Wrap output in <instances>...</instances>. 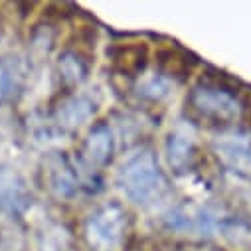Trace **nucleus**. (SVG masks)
Returning a JSON list of instances; mask_svg holds the SVG:
<instances>
[{
    "mask_svg": "<svg viewBox=\"0 0 251 251\" xmlns=\"http://www.w3.org/2000/svg\"><path fill=\"white\" fill-rule=\"evenodd\" d=\"M20 68L12 59H0V101H6L20 85Z\"/></svg>",
    "mask_w": 251,
    "mask_h": 251,
    "instance_id": "39448f33",
    "label": "nucleus"
},
{
    "mask_svg": "<svg viewBox=\"0 0 251 251\" xmlns=\"http://www.w3.org/2000/svg\"><path fill=\"white\" fill-rule=\"evenodd\" d=\"M113 152V137L105 125H99L91 131L85 141L83 154L91 164H105Z\"/></svg>",
    "mask_w": 251,
    "mask_h": 251,
    "instance_id": "20e7f679",
    "label": "nucleus"
},
{
    "mask_svg": "<svg viewBox=\"0 0 251 251\" xmlns=\"http://www.w3.org/2000/svg\"><path fill=\"white\" fill-rule=\"evenodd\" d=\"M117 182L125 196L137 204H149L164 190V176L151 151L133 154L121 166Z\"/></svg>",
    "mask_w": 251,
    "mask_h": 251,
    "instance_id": "f257e3e1",
    "label": "nucleus"
},
{
    "mask_svg": "<svg viewBox=\"0 0 251 251\" xmlns=\"http://www.w3.org/2000/svg\"><path fill=\"white\" fill-rule=\"evenodd\" d=\"M125 227H127V214L123 212L121 206L109 204L97 210L87 220L85 233L91 247H95L97 251H113L121 245Z\"/></svg>",
    "mask_w": 251,
    "mask_h": 251,
    "instance_id": "f03ea898",
    "label": "nucleus"
},
{
    "mask_svg": "<svg viewBox=\"0 0 251 251\" xmlns=\"http://www.w3.org/2000/svg\"><path fill=\"white\" fill-rule=\"evenodd\" d=\"M91 101L85 99V97H74L72 101H68L64 105V109H61L59 117H64L66 125H70V127H75V125H81V121H85L89 115H91Z\"/></svg>",
    "mask_w": 251,
    "mask_h": 251,
    "instance_id": "423d86ee",
    "label": "nucleus"
},
{
    "mask_svg": "<svg viewBox=\"0 0 251 251\" xmlns=\"http://www.w3.org/2000/svg\"><path fill=\"white\" fill-rule=\"evenodd\" d=\"M192 103L196 105V109L204 113H214L218 117H227L237 113V103L227 93L218 89H206V87L196 89L192 95Z\"/></svg>",
    "mask_w": 251,
    "mask_h": 251,
    "instance_id": "7ed1b4c3",
    "label": "nucleus"
},
{
    "mask_svg": "<svg viewBox=\"0 0 251 251\" xmlns=\"http://www.w3.org/2000/svg\"><path fill=\"white\" fill-rule=\"evenodd\" d=\"M188 152H190V143L184 137H170V145H168V156H170V164H174L176 168H180L186 160H188Z\"/></svg>",
    "mask_w": 251,
    "mask_h": 251,
    "instance_id": "0eeeda50",
    "label": "nucleus"
}]
</instances>
